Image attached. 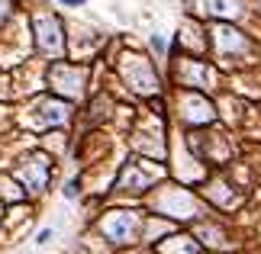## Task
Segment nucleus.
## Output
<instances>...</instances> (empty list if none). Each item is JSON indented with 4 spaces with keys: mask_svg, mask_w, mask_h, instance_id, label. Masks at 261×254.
<instances>
[{
    "mask_svg": "<svg viewBox=\"0 0 261 254\" xmlns=\"http://www.w3.org/2000/svg\"><path fill=\"white\" fill-rule=\"evenodd\" d=\"M62 4H71V7H81L84 0H62Z\"/></svg>",
    "mask_w": 261,
    "mask_h": 254,
    "instance_id": "1",
    "label": "nucleus"
}]
</instances>
